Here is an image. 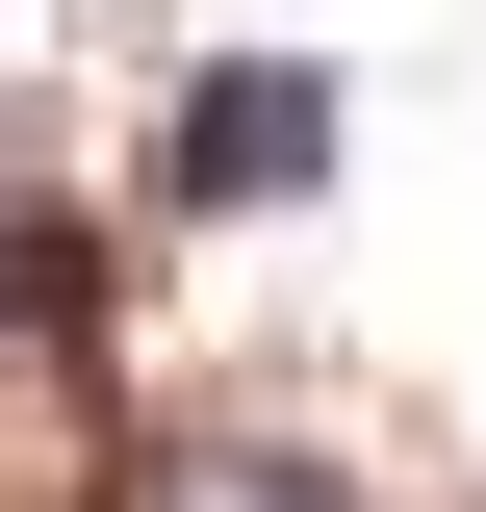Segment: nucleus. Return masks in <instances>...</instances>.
Returning <instances> with one entry per match:
<instances>
[{"label":"nucleus","mask_w":486,"mask_h":512,"mask_svg":"<svg viewBox=\"0 0 486 512\" xmlns=\"http://www.w3.org/2000/svg\"><path fill=\"white\" fill-rule=\"evenodd\" d=\"M154 180H180V205H307V180H333V77H307V52H205L180 128H154Z\"/></svg>","instance_id":"nucleus-1"},{"label":"nucleus","mask_w":486,"mask_h":512,"mask_svg":"<svg viewBox=\"0 0 486 512\" xmlns=\"http://www.w3.org/2000/svg\"><path fill=\"white\" fill-rule=\"evenodd\" d=\"M128 512H359L307 436H180V461H128Z\"/></svg>","instance_id":"nucleus-2"},{"label":"nucleus","mask_w":486,"mask_h":512,"mask_svg":"<svg viewBox=\"0 0 486 512\" xmlns=\"http://www.w3.org/2000/svg\"><path fill=\"white\" fill-rule=\"evenodd\" d=\"M77 282H103V256H77L52 205H0V333H77Z\"/></svg>","instance_id":"nucleus-3"}]
</instances>
